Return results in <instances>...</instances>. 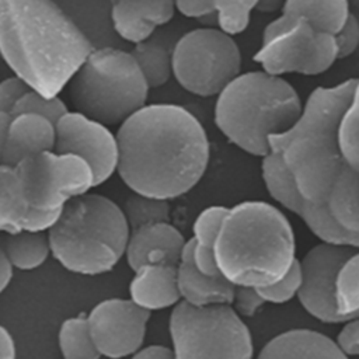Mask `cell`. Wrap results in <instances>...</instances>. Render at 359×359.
<instances>
[{
    "mask_svg": "<svg viewBox=\"0 0 359 359\" xmlns=\"http://www.w3.org/2000/svg\"><path fill=\"white\" fill-rule=\"evenodd\" d=\"M118 174L136 194L175 199L203 177L210 156L199 119L175 104H146L116 132Z\"/></svg>",
    "mask_w": 359,
    "mask_h": 359,
    "instance_id": "cell-1",
    "label": "cell"
},
{
    "mask_svg": "<svg viewBox=\"0 0 359 359\" xmlns=\"http://www.w3.org/2000/svg\"><path fill=\"white\" fill-rule=\"evenodd\" d=\"M91 50L53 0H0V56L32 90L59 95Z\"/></svg>",
    "mask_w": 359,
    "mask_h": 359,
    "instance_id": "cell-2",
    "label": "cell"
},
{
    "mask_svg": "<svg viewBox=\"0 0 359 359\" xmlns=\"http://www.w3.org/2000/svg\"><path fill=\"white\" fill-rule=\"evenodd\" d=\"M358 80L351 77L331 87H316L296 122L268 139L271 151L279 154L300 195L310 203L327 205L335 180L348 167L339 129Z\"/></svg>",
    "mask_w": 359,
    "mask_h": 359,
    "instance_id": "cell-3",
    "label": "cell"
},
{
    "mask_svg": "<svg viewBox=\"0 0 359 359\" xmlns=\"http://www.w3.org/2000/svg\"><path fill=\"white\" fill-rule=\"evenodd\" d=\"M296 259L293 227L280 209L264 201L227 208L215 243V262L231 285L269 286Z\"/></svg>",
    "mask_w": 359,
    "mask_h": 359,
    "instance_id": "cell-4",
    "label": "cell"
},
{
    "mask_svg": "<svg viewBox=\"0 0 359 359\" xmlns=\"http://www.w3.org/2000/svg\"><path fill=\"white\" fill-rule=\"evenodd\" d=\"M296 88L282 76L265 70L240 73L219 94L215 123L243 151L264 157L269 136L289 129L302 112Z\"/></svg>",
    "mask_w": 359,
    "mask_h": 359,
    "instance_id": "cell-5",
    "label": "cell"
},
{
    "mask_svg": "<svg viewBox=\"0 0 359 359\" xmlns=\"http://www.w3.org/2000/svg\"><path fill=\"white\" fill-rule=\"evenodd\" d=\"M129 234L122 208L90 192L69 201L48 230L55 259L70 272L91 276L115 268L125 255Z\"/></svg>",
    "mask_w": 359,
    "mask_h": 359,
    "instance_id": "cell-6",
    "label": "cell"
},
{
    "mask_svg": "<svg viewBox=\"0 0 359 359\" xmlns=\"http://www.w3.org/2000/svg\"><path fill=\"white\" fill-rule=\"evenodd\" d=\"M67 86L76 111L108 126L146 105L150 90L132 53L111 46L93 48Z\"/></svg>",
    "mask_w": 359,
    "mask_h": 359,
    "instance_id": "cell-7",
    "label": "cell"
},
{
    "mask_svg": "<svg viewBox=\"0 0 359 359\" xmlns=\"http://www.w3.org/2000/svg\"><path fill=\"white\" fill-rule=\"evenodd\" d=\"M168 330L175 359H252L254 345L247 324L231 304L196 307L177 303Z\"/></svg>",
    "mask_w": 359,
    "mask_h": 359,
    "instance_id": "cell-8",
    "label": "cell"
},
{
    "mask_svg": "<svg viewBox=\"0 0 359 359\" xmlns=\"http://www.w3.org/2000/svg\"><path fill=\"white\" fill-rule=\"evenodd\" d=\"M172 76L199 97L217 95L241 70V50L233 35L220 28H195L171 50Z\"/></svg>",
    "mask_w": 359,
    "mask_h": 359,
    "instance_id": "cell-9",
    "label": "cell"
},
{
    "mask_svg": "<svg viewBox=\"0 0 359 359\" xmlns=\"http://www.w3.org/2000/svg\"><path fill=\"white\" fill-rule=\"evenodd\" d=\"M254 60L275 76L321 74L337 60L334 35L318 29L306 18L279 14L264 28L262 43Z\"/></svg>",
    "mask_w": 359,
    "mask_h": 359,
    "instance_id": "cell-10",
    "label": "cell"
},
{
    "mask_svg": "<svg viewBox=\"0 0 359 359\" xmlns=\"http://www.w3.org/2000/svg\"><path fill=\"white\" fill-rule=\"evenodd\" d=\"M32 209L62 210L63 206L94 187L91 167L72 153L46 150L14 165Z\"/></svg>",
    "mask_w": 359,
    "mask_h": 359,
    "instance_id": "cell-11",
    "label": "cell"
},
{
    "mask_svg": "<svg viewBox=\"0 0 359 359\" xmlns=\"http://www.w3.org/2000/svg\"><path fill=\"white\" fill-rule=\"evenodd\" d=\"M55 128V150L86 160L94 174V187L112 177L118 168L119 149L116 133H112L108 125L79 111H67Z\"/></svg>",
    "mask_w": 359,
    "mask_h": 359,
    "instance_id": "cell-12",
    "label": "cell"
},
{
    "mask_svg": "<svg viewBox=\"0 0 359 359\" xmlns=\"http://www.w3.org/2000/svg\"><path fill=\"white\" fill-rule=\"evenodd\" d=\"M150 311L130 299H107L87 314L90 331L101 356L122 359L139 351L146 338Z\"/></svg>",
    "mask_w": 359,
    "mask_h": 359,
    "instance_id": "cell-13",
    "label": "cell"
},
{
    "mask_svg": "<svg viewBox=\"0 0 359 359\" xmlns=\"http://www.w3.org/2000/svg\"><path fill=\"white\" fill-rule=\"evenodd\" d=\"M353 247L320 243L299 261L300 287L297 299L302 307L325 324H338L334 303V285L339 266L355 251Z\"/></svg>",
    "mask_w": 359,
    "mask_h": 359,
    "instance_id": "cell-14",
    "label": "cell"
},
{
    "mask_svg": "<svg viewBox=\"0 0 359 359\" xmlns=\"http://www.w3.org/2000/svg\"><path fill=\"white\" fill-rule=\"evenodd\" d=\"M62 210L32 209L14 165L0 164V233L48 231Z\"/></svg>",
    "mask_w": 359,
    "mask_h": 359,
    "instance_id": "cell-15",
    "label": "cell"
},
{
    "mask_svg": "<svg viewBox=\"0 0 359 359\" xmlns=\"http://www.w3.org/2000/svg\"><path fill=\"white\" fill-rule=\"evenodd\" d=\"M187 240L170 222L153 223L130 230L125 257L132 271L144 264L180 262Z\"/></svg>",
    "mask_w": 359,
    "mask_h": 359,
    "instance_id": "cell-16",
    "label": "cell"
},
{
    "mask_svg": "<svg viewBox=\"0 0 359 359\" xmlns=\"http://www.w3.org/2000/svg\"><path fill=\"white\" fill-rule=\"evenodd\" d=\"M111 20L116 34L137 43L151 36L154 29L167 24L175 8V0H109Z\"/></svg>",
    "mask_w": 359,
    "mask_h": 359,
    "instance_id": "cell-17",
    "label": "cell"
},
{
    "mask_svg": "<svg viewBox=\"0 0 359 359\" xmlns=\"http://www.w3.org/2000/svg\"><path fill=\"white\" fill-rule=\"evenodd\" d=\"M177 285L181 300L196 307L231 304L234 285L219 275L201 272L192 258V240H187L177 264Z\"/></svg>",
    "mask_w": 359,
    "mask_h": 359,
    "instance_id": "cell-18",
    "label": "cell"
},
{
    "mask_svg": "<svg viewBox=\"0 0 359 359\" xmlns=\"http://www.w3.org/2000/svg\"><path fill=\"white\" fill-rule=\"evenodd\" d=\"M56 128L52 121L36 114H15L11 115L3 163L17 165L24 158L55 150Z\"/></svg>",
    "mask_w": 359,
    "mask_h": 359,
    "instance_id": "cell-19",
    "label": "cell"
},
{
    "mask_svg": "<svg viewBox=\"0 0 359 359\" xmlns=\"http://www.w3.org/2000/svg\"><path fill=\"white\" fill-rule=\"evenodd\" d=\"M257 359H349V356L325 334L294 328L269 339Z\"/></svg>",
    "mask_w": 359,
    "mask_h": 359,
    "instance_id": "cell-20",
    "label": "cell"
},
{
    "mask_svg": "<svg viewBox=\"0 0 359 359\" xmlns=\"http://www.w3.org/2000/svg\"><path fill=\"white\" fill-rule=\"evenodd\" d=\"M129 283L130 300L147 311L174 307L181 302L177 285V265L144 264L133 271Z\"/></svg>",
    "mask_w": 359,
    "mask_h": 359,
    "instance_id": "cell-21",
    "label": "cell"
},
{
    "mask_svg": "<svg viewBox=\"0 0 359 359\" xmlns=\"http://www.w3.org/2000/svg\"><path fill=\"white\" fill-rule=\"evenodd\" d=\"M280 14L302 17L318 29L335 35L351 14L349 0H285Z\"/></svg>",
    "mask_w": 359,
    "mask_h": 359,
    "instance_id": "cell-22",
    "label": "cell"
},
{
    "mask_svg": "<svg viewBox=\"0 0 359 359\" xmlns=\"http://www.w3.org/2000/svg\"><path fill=\"white\" fill-rule=\"evenodd\" d=\"M226 206L213 205L205 208L192 226V258L196 268L206 275H219L215 262V243Z\"/></svg>",
    "mask_w": 359,
    "mask_h": 359,
    "instance_id": "cell-23",
    "label": "cell"
},
{
    "mask_svg": "<svg viewBox=\"0 0 359 359\" xmlns=\"http://www.w3.org/2000/svg\"><path fill=\"white\" fill-rule=\"evenodd\" d=\"M327 206L338 224L359 233V172L349 164L335 180Z\"/></svg>",
    "mask_w": 359,
    "mask_h": 359,
    "instance_id": "cell-24",
    "label": "cell"
},
{
    "mask_svg": "<svg viewBox=\"0 0 359 359\" xmlns=\"http://www.w3.org/2000/svg\"><path fill=\"white\" fill-rule=\"evenodd\" d=\"M1 241L13 268L21 271L39 268L52 254L48 231L22 230L6 234Z\"/></svg>",
    "mask_w": 359,
    "mask_h": 359,
    "instance_id": "cell-25",
    "label": "cell"
},
{
    "mask_svg": "<svg viewBox=\"0 0 359 359\" xmlns=\"http://www.w3.org/2000/svg\"><path fill=\"white\" fill-rule=\"evenodd\" d=\"M261 174L272 199L286 210L297 215L304 199L278 153L269 151L262 157Z\"/></svg>",
    "mask_w": 359,
    "mask_h": 359,
    "instance_id": "cell-26",
    "label": "cell"
},
{
    "mask_svg": "<svg viewBox=\"0 0 359 359\" xmlns=\"http://www.w3.org/2000/svg\"><path fill=\"white\" fill-rule=\"evenodd\" d=\"M334 303L339 323L359 317V248L344 261L337 272Z\"/></svg>",
    "mask_w": 359,
    "mask_h": 359,
    "instance_id": "cell-27",
    "label": "cell"
},
{
    "mask_svg": "<svg viewBox=\"0 0 359 359\" xmlns=\"http://www.w3.org/2000/svg\"><path fill=\"white\" fill-rule=\"evenodd\" d=\"M130 53L150 88L161 87L171 79V52L164 45L147 38L135 43Z\"/></svg>",
    "mask_w": 359,
    "mask_h": 359,
    "instance_id": "cell-28",
    "label": "cell"
},
{
    "mask_svg": "<svg viewBox=\"0 0 359 359\" xmlns=\"http://www.w3.org/2000/svg\"><path fill=\"white\" fill-rule=\"evenodd\" d=\"M59 348L63 359H100L86 314L66 318L59 330Z\"/></svg>",
    "mask_w": 359,
    "mask_h": 359,
    "instance_id": "cell-29",
    "label": "cell"
},
{
    "mask_svg": "<svg viewBox=\"0 0 359 359\" xmlns=\"http://www.w3.org/2000/svg\"><path fill=\"white\" fill-rule=\"evenodd\" d=\"M121 208L130 230L153 223L170 222V203L165 199L133 192L125 199Z\"/></svg>",
    "mask_w": 359,
    "mask_h": 359,
    "instance_id": "cell-30",
    "label": "cell"
},
{
    "mask_svg": "<svg viewBox=\"0 0 359 359\" xmlns=\"http://www.w3.org/2000/svg\"><path fill=\"white\" fill-rule=\"evenodd\" d=\"M258 0H212L213 14L219 28L230 35L243 32Z\"/></svg>",
    "mask_w": 359,
    "mask_h": 359,
    "instance_id": "cell-31",
    "label": "cell"
},
{
    "mask_svg": "<svg viewBox=\"0 0 359 359\" xmlns=\"http://www.w3.org/2000/svg\"><path fill=\"white\" fill-rule=\"evenodd\" d=\"M339 144L346 163L359 172V80L341 122Z\"/></svg>",
    "mask_w": 359,
    "mask_h": 359,
    "instance_id": "cell-32",
    "label": "cell"
},
{
    "mask_svg": "<svg viewBox=\"0 0 359 359\" xmlns=\"http://www.w3.org/2000/svg\"><path fill=\"white\" fill-rule=\"evenodd\" d=\"M67 111H69L67 105L59 95L49 97L36 90L29 88L25 91V94L17 102L13 115L24 114V112L36 114V115L45 116L49 121H52L53 123H56L59 121V118L62 115H65Z\"/></svg>",
    "mask_w": 359,
    "mask_h": 359,
    "instance_id": "cell-33",
    "label": "cell"
},
{
    "mask_svg": "<svg viewBox=\"0 0 359 359\" xmlns=\"http://www.w3.org/2000/svg\"><path fill=\"white\" fill-rule=\"evenodd\" d=\"M300 280H302L300 265H299V259H296L290 266V269L286 272V275H283L279 280H276L269 286L257 287V292L259 293V296L265 303L282 304L292 300L294 296H297Z\"/></svg>",
    "mask_w": 359,
    "mask_h": 359,
    "instance_id": "cell-34",
    "label": "cell"
},
{
    "mask_svg": "<svg viewBox=\"0 0 359 359\" xmlns=\"http://www.w3.org/2000/svg\"><path fill=\"white\" fill-rule=\"evenodd\" d=\"M337 59H345L356 52L359 46V20L351 11L341 29L334 35Z\"/></svg>",
    "mask_w": 359,
    "mask_h": 359,
    "instance_id": "cell-35",
    "label": "cell"
},
{
    "mask_svg": "<svg viewBox=\"0 0 359 359\" xmlns=\"http://www.w3.org/2000/svg\"><path fill=\"white\" fill-rule=\"evenodd\" d=\"M29 88L31 87L15 74L0 80V112L13 115L17 102Z\"/></svg>",
    "mask_w": 359,
    "mask_h": 359,
    "instance_id": "cell-36",
    "label": "cell"
},
{
    "mask_svg": "<svg viewBox=\"0 0 359 359\" xmlns=\"http://www.w3.org/2000/svg\"><path fill=\"white\" fill-rule=\"evenodd\" d=\"M265 304L255 287L234 286L231 307L240 317H252Z\"/></svg>",
    "mask_w": 359,
    "mask_h": 359,
    "instance_id": "cell-37",
    "label": "cell"
},
{
    "mask_svg": "<svg viewBox=\"0 0 359 359\" xmlns=\"http://www.w3.org/2000/svg\"><path fill=\"white\" fill-rule=\"evenodd\" d=\"M337 342L348 356H359V317L345 323Z\"/></svg>",
    "mask_w": 359,
    "mask_h": 359,
    "instance_id": "cell-38",
    "label": "cell"
},
{
    "mask_svg": "<svg viewBox=\"0 0 359 359\" xmlns=\"http://www.w3.org/2000/svg\"><path fill=\"white\" fill-rule=\"evenodd\" d=\"M175 8L182 15L192 18L215 15L212 0H175Z\"/></svg>",
    "mask_w": 359,
    "mask_h": 359,
    "instance_id": "cell-39",
    "label": "cell"
},
{
    "mask_svg": "<svg viewBox=\"0 0 359 359\" xmlns=\"http://www.w3.org/2000/svg\"><path fill=\"white\" fill-rule=\"evenodd\" d=\"M130 359H175L174 351L164 345H149L136 351Z\"/></svg>",
    "mask_w": 359,
    "mask_h": 359,
    "instance_id": "cell-40",
    "label": "cell"
},
{
    "mask_svg": "<svg viewBox=\"0 0 359 359\" xmlns=\"http://www.w3.org/2000/svg\"><path fill=\"white\" fill-rule=\"evenodd\" d=\"M0 359H17L15 342L10 331L0 324Z\"/></svg>",
    "mask_w": 359,
    "mask_h": 359,
    "instance_id": "cell-41",
    "label": "cell"
},
{
    "mask_svg": "<svg viewBox=\"0 0 359 359\" xmlns=\"http://www.w3.org/2000/svg\"><path fill=\"white\" fill-rule=\"evenodd\" d=\"M13 265L10 264L7 254L3 247V241L0 240V294L7 289L13 279Z\"/></svg>",
    "mask_w": 359,
    "mask_h": 359,
    "instance_id": "cell-42",
    "label": "cell"
},
{
    "mask_svg": "<svg viewBox=\"0 0 359 359\" xmlns=\"http://www.w3.org/2000/svg\"><path fill=\"white\" fill-rule=\"evenodd\" d=\"M10 118H11V115L0 112V164H3L4 146H6V137H7V129H8Z\"/></svg>",
    "mask_w": 359,
    "mask_h": 359,
    "instance_id": "cell-43",
    "label": "cell"
},
{
    "mask_svg": "<svg viewBox=\"0 0 359 359\" xmlns=\"http://www.w3.org/2000/svg\"><path fill=\"white\" fill-rule=\"evenodd\" d=\"M285 4V0H258L255 10L261 13H275L280 11Z\"/></svg>",
    "mask_w": 359,
    "mask_h": 359,
    "instance_id": "cell-44",
    "label": "cell"
},
{
    "mask_svg": "<svg viewBox=\"0 0 359 359\" xmlns=\"http://www.w3.org/2000/svg\"><path fill=\"white\" fill-rule=\"evenodd\" d=\"M349 3L359 11V0H349Z\"/></svg>",
    "mask_w": 359,
    "mask_h": 359,
    "instance_id": "cell-45",
    "label": "cell"
}]
</instances>
